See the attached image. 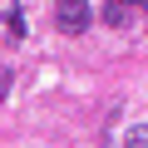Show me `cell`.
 <instances>
[{"instance_id": "cell-1", "label": "cell", "mask_w": 148, "mask_h": 148, "mask_svg": "<svg viewBox=\"0 0 148 148\" xmlns=\"http://www.w3.org/2000/svg\"><path fill=\"white\" fill-rule=\"evenodd\" d=\"M89 20H94L89 0H59L54 5V30H64V35H84Z\"/></svg>"}, {"instance_id": "cell-5", "label": "cell", "mask_w": 148, "mask_h": 148, "mask_svg": "<svg viewBox=\"0 0 148 148\" xmlns=\"http://www.w3.org/2000/svg\"><path fill=\"white\" fill-rule=\"evenodd\" d=\"M10 79H15V74H10V69H0V99H10Z\"/></svg>"}, {"instance_id": "cell-2", "label": "cell", "mask_w": 148, "mask_h": 148, "mask_svg": "<svg viewBox=\"0 0 148 148\" xmlns=\"http://www.w3.org/2000/svg\"><path fill=\"white\" fill-rule=\"evenodd\" d=\"M104 25H128V0H114V5H104Z\"/></svg>"}, {"instance_id": "cell-3", "label": "cell", "mask_w": 148, "mask_h": 148, "mask_svg": "<svg viewBox=\"0 0 148 148\" xmlns=\"http://www.w3.org/2000/svg\"><path fill=\"white\" fill-rule=\"evenodd\" d=\"M5 30H10V40H25V15L20 10H5Z\"/></svg>"}, {"instance_id": "cell-6", "label": "cell", "mask_w": 148, "mask_h": 148, "mask_svg": "<svg viewBox=\"0 0 148 148\" xmlns=\"http://www.w3.org/2000/svg\"><path fill=\"white\" fill-rule=\"evenodd\" d=\"M138 5H148V0H138Z\"/></svg>"}, {"instance_id": "cell-4", "label": "cell", "mask_w": 148, "mask_h": 148, "mask_svg": "<svg viewBox=\"0 0 148 148\" xmlns=\"http://www.w3.org/2000/svg\"><path fill=\"white\" fill-rule=\"evenodd\" d=\"M123 143H133V148H148V123H133V128L123 133Z\"/></svg>"}]
</instances>
